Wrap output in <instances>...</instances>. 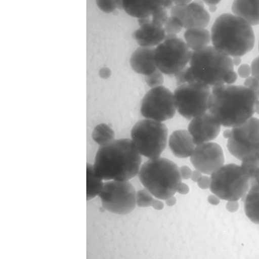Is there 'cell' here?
I'll use <instances>...</instances> for the list:
<instances>
[{
    "label": "cell",
    "mask_w": 259,
    "mask_h": 259,
    "mask_svg": "<svg viewBox=\"0 0 259 259\" xmlns=\"http://www.w3.org/2000/svg\"><path fill=\"white\" fill-rule=\"evenodd\" d=\"M189 187L186 184L182 182L178 188L177 193L185 195L189 192Z\"/></svg>",
    "instance_id": "37"
},
{
    "label": "cell",
    "mask_w": 259,
    "mask_h": 259,
    "mask_svg": "<svg viewBox=\"0 0 259 259\" xmlns=\"http://www.w3.org/2000/svg\"><path fill=\"white\" fill-rule=\"evenodd\" d=\"M210 190L220 199L238 201L244 198L250 189V178L241 165H224L210 177Z\"/></svg>",
    "instance_id": "6"
},
{
    "label": "cell",
    "mask_w": 259,
    "mask_h": 259,
    "mask_svg": "<svg viewBox=\"0 0 259 259\" xmlns=\"http://www.w3.org/2000/svg\"><path fill=\"white\" fill-rule=\"evenodd\" d=\"M255 94L244 85L223 84L212 88L208 112L221 126H240L252 117Z\"/></svg>",
    "instance_id": "1"
},
{
    "label": "cell",
    "mask_w": 259,
    "mask_h": 259,
    "mask_svg": "<svg viewBox=\"0 0 259 259\" xmlns=\"http://www.w3.org/2000/svg\"><path fill=\"white\" fill-rule=\"evenodd\" d=\"M174 94L177 110L187 120L208 112L211 94L209 86L197 81L186 83L178 86Z\"/></svg>",
    "instance_id": "9"
},
{
    "label": "cell",
    "mask_w": 259,
    "mask_h": 259,
    "mask_svg": "<svg viewBox=\"0 0 259 259\" xmlns=\"http://www.w3.org/2000/svg\"><path fill=\"white\" fill-rule=\"evenodd\" d=\"M177 112L174 94L163 85L151 89L142 99L141 113L145 118L162 122Z\"/></svg>",
    "instance_id": "12"
},
{
    "label": "cell",
    "mask_w": 259,
    "mask_h": 259,
    "mask_svg": "<svg viewBox=\"0 0 259 259\" xmlns=\"http://www.w3.org/2000/svg\"><path fill=\"white\" fill-rule=\"evenodd\" d=\"M183 28L180 20L172 16L168 17L164 26L167 35H177L182 31Z\"/></svg>",
    "instance_id": "25"
},
{
    "label": "cell",
    "mask_w": 259,
    "mask_h": 259,
    "mask_svg": "<svg viewBox=\"0 0 259 259\" xmlns=\"http://www.w3.org/2000/svg\"><path fill=\"white\" fill-rule=\"evenodd\" d=\"M237 73L242 78H247L251 74V67L247 64H243L237 70Z\"/></svg>",
    "instance_id": "30"
},
{
    "label": "cell",
    "mask_w": 259,
    "mask_h": 259,
    "mask_svg": "<svg viewBox=\"0 0 259 259\" xmlns=\"http://www.w3.org/2000/svg\"><path fill=\"white\" fill-rule=\"evenodd\" d=\"M156 48L140 47L132 55L130 62L137 73L148 76L158 69L155 60Z\"/></svg>",
    "instance_id": "18"
},
{
    "label": "cell",
    "mask_w": 259,
    "mask_h": 259,
    "mask_svg": "<svg viewBox=\"0 0 259 259\" xmlns=\"http://www.w3.org/2000/svg\"><path fill=\"white\" fill-rule=\"evenodd\" d=\"M138 176L144 187L161 200L175 196L182 182L178 165L160 157L144 163Z\"/></svg>",
    "instance_id": "4"
},
{
    "label": "cell",
    "mask_w": 259,
    "mask_h": 259,
    "mask_svg": "<svg viewBox=\"0 0 259 259\" xmlns=\"http://www.w3.org/2000/svg\"><path fill=\"white\" fill-rule=\"evenodd\" d=\"M154 196L146 189L140 190L137 192V205L140 207L152 206Z\"/></svg>",
    "instance_id": "26"
},
{
    "label": "cell",
    "mask_w": 259,
    "mask_h": 259,
    "mask_svg": "<svg viewBox=\"0 0 259 259\" xmlns=\"http://www.w3.org/2000/svg\"><path fill=\"white\" fill-rule=\"evenodd\" d=\"M140 28L133 34L138 44L143 48H154L164 41L166 33L164 27L151 24L146 19L138 20Z\"/></svg>",
    "instance_id": "17"
},
{
    "label": "cell",
    "mask_w": 259,
    "mask_h": 259,
    "mask_svg": "<svg viewBox=\"0 0 259 259\" xmlns=\"http://www.w3.org/2000/svg\"><path fill=\"white\" fill-rule=\"evenodd\" d=\"M238 77L237 73L235 71L230 72L225 78V83L227 84H232L235 83Z\"/></svg>",
    "instance_id": "36"
},
{
    "label": "cell",
    "mask_w": 259,
    "mask_h": 259,
    "mask_svg": "<svg viewBox=\"0 0 259 259\" xmlns=\"http://www.w3.org/2000/svg\"><path fill=\"white\" fill-rule=\"evenodd\" d=\"M231 134V130L227 129L223 133V136L225 139H228L230 136Z\"/></svg>",
    "instance_id": "46"
},
{
    "label": "cell",
    "mask_w": 259,
    "mask_h": 259,
    "mask_svg": "<svg viewBox=\"0 0 259 259\" xmlns=\"http://www.w3.org/2000/svg\"><path fill=\"white\" fill-rule=\"evenodd\" d=\"M176 6H185L191 3V1H174Z\"/></svg>",
    "instance_id": "44"
},
{
    "label": "cell",
    "mask_w": 259,
    "mask_h": 259,
    "mask_svg": "<svg viewBox=\"0 0 259 259\" xmlns=\"http://www.w3.org/2000/svg\"><path fill=\"white\" fill-rule=\"evenodd\" d=\"M99 196L103 208L113 213L125 215L133 211L137 206V191L128 181L104 183Z\"/></svg>",
    "instance_id": "11"
},
{
    "label": "cell",
    "mask_w": 259,
    "mask_h": 259,
    "mask_svg": "<svg viewBox=\"0 0 259 259\" xmlns=\"http://www.w3.org/2000/svg\"><path fill=\"white\" fill-rule=\"evenodd\" d=\"M192 51L177 35H167L156 49L155 60L158 69L167 75H174L185 69Z\"/></svg>",
    "instance_id": "10"
},
{
    "label": "cell",
    "mask_w": 259,
    "mask_h": 259,
    "mask_svg": "<svg viewBox=\"0 0 259 259\" xmlns=\"http://www.w3.org/2000/svg\"><path fill=\"white\" fill-rule=\"evenodd\" d=\"M254 113L259 115V100H257L254 105Z\"/></svg>",
    "instance_id": "47"
},
{
    "label": "cell",
    "mask_w": 259,
    "mask_h": 259,
    "mask_svg": "<svg viewBox=\"0 0 259 259\" xmlns=\"http://www.w3.org/2000/svg\"><path fill=\"white\" fill-rule=\"evenodd\" d=\"M99 8L103 12L110 13L117 8V1H97Z\"/></svg>",
    "instance_id": "28"
},
{
    "label": "cell",
    "mask_w": 259,
    "mask_h": 259,
    "mask_svg": "<svg viewBox=\"0 0 259 259\" xmlns=\"http://www.w3.org/2000/svg\"><path fill=\"white\" fill-rule=\"evenodd\" d=\"M226 208L230 212H235L238 210L239 204L237 201H228L226 205Z\"/></svg>",
    "instance_id": "35"
},
{
    "label": "cell",
    "mask_w": 259,
    "mask_h": 259,
    "mask_svg": "<svg viewBox=\"0 0 259 259\" xmlns=\"http://www.w3.org/2000/svg\"><path fill=\"white\" fill-rule=\"evenodd\" d=\"M221 125L207 112L191 120L188 131L196 145L211 142L220 135Z\"/></svg>",
    "instance_id": "15"
},
{
    "label": "cell",
    "mask_w": 259,
    "mask_h": 259,
    "mask_svg": "<svg viewBox=\"0 0 259 259\" xmlns=\"http://www.w3.org/2000/svg\"><path fill=\"white\" fill-rule=\"evenodd\" d=\"M250 188L259 186V165L254 169L250 177Z\"/></svg>",
    "instance_id": "31"
},
{
    "label": "cell",
    "mask_w": 259,
    "mask_h": 259,
    "mask_svg": "<svg viewBox=\"0 0 259 259\" xmlns=\"http://www.w3.org/2000/svg\"><path fill=\"white\" fill-rule=\"evenodd\" d=\"M221 199L214 194H211L209 196L207 199L208 202L209 204L212 205H218L221 202Z\"/></svg>",
    "instance_id": "40"
},
{
    "label": "cell",
    "mask_w": 259,
    "mask_h": 259,
    "mask_svg": "<svg viewBox=\"0 0 259 259\" xmlns=\"http://www.w3.org/2000/svg\"><path fill=\"white\" fill-rule=\"evenodd\" d=\"M250 67L252 76L259 80V56L252 61Z\"/></svg>",
    "instance_id": "32"
},
{
    "label": "cell",
    "mask_w": 259,
    "mask_h": 259,
    "mask_svg": "<svg viewBox=\"0 0 259 259\" xmlns=\"http://www.w3.org/2000/svg\"><path fill=\"white\" fill-rule=\"evenodd\" d=\"M168 146L176 157L183 159L191 156L196 145L188 131L178 130L170 136Z\"/></svg>",
    "instance_id": "19"
},
{
    "label": "cell",
    "mask_w": 259,
    "mask_h": 259,
    "mask_svg": "<svg viewBox=\"0 0 259 259\" xmlns=\"http://www.w3.org/2000/svg\"><path fill=\"white\" fill-rule=\"evenodd\" d=\"M152 207L157 210H161L164 208V204L161 200L156 198L153 201Z\"/></svg>",
    "instance_id": "38"
},
{
    "label": "cell",
    "mask_w": 259,
    "mask_h": 259,
    "mask_svg": "<svg viewBox=\"0 0 259 259\" xmlns=\"http://www.w3.org/2000/svg\"><path fill=\"white\" fill-rule=\"evenodd\" d=\"M202 174L198 170H194L192 171L191 180L195 183H197L200 179L202 177Z\"/></svg>",
    "instance_id": "39"
},
{
    "label": "cell",
    "mask_w": 259,
    "mask_h": 259,
    "mask_svg": "<svg viewBox=\"0 0 259 259\" xmlns=\"http://www.w3.org/2000/svg\"><path fill=\"white\" fill-rule=\"evenodd\" d=\"M244 86L253 92L255 94L259 89V80L253 76H249L246 78Z\"/></svg>",
    "instance_id": "29"
},
{
    "label": "cell",
    "mask_w": 259,
    "mask_h": 259,
    "mask_svg": "<svg viewBox=\"0 0 259 259\" xmlns=\"http://www.w3.org/2000/svg\"><path fill=\"white\" fill-rule=\"evenodd\" d=\"M170 10V16L179 19L187 30L205 29L210 21V15L202 2H193L185 6H174Z\"/></svg>",
    "instance_id": "14"
},
{
    "label": "cell",
    "mask_w": 259,
    "mask_h": 259,
    "mask_svg": "<svg viewBox=\"0 0 259 259\" xmlns=\"http://www.w3.org/2000/svg\"><path fill=\"white\" fill-rule=\"evenodd\" d=\"M242 200L244 203L247 218L253 223L259 225V186L250 187Z\"/></svg>",
    "instance_id": "22"
},
{
    "label": "cell",
    "mask_w": 259,
    "mask_h": 259,
    "mask_svg": "<svg viewBox=\"0 0 259 259\" xmlns=\"http://www.w3.org/2000/svg\"><path fill=\"white\" fill-rule=\"evenodd\" d=\"M218 9V7L217 6H209V10L210 12L213 13L215 11H217Z\"/></svg>",
    "instance_id": "48"
},
{
    "label": "cell",
    "mask_w": 259,
    "mask_h": 259,
    "mask_svg": "<svg viewBox=\"0 0 259 259\" xmlns=\"http://www.w3.org/2000/svg\"><path fill=\"white\" fill-rule=\"evenodd\" d=\"M122 2L123 10L130 16L139 19L149 18L159 11L171 9L174 6V1L123 0Z\"/></svg>",
    "instance_id": "16"
},
{
    "label": "cell",
    "mask_w": 259,
    "mask_h": 259,
    "mask_svg": "<svg viewBox=\"0 0 259 259\" xmlns=\"http://www.w3.org/2000/svg\"><path fill=\"white\" fill-rule=\"evenodd\" d=\"M206 5L209 6H217L221 3V1H204Z\"/></svg>",
    "instance_id": "45"
},
{
    "label": "cell",
    "mask_w": 259,
    "mask_h": 259,
    "mask_svg": "<svg viewBox=\"0 0 259 259\" xmlns=\"http://www.w3.org/2000/svg\"><path fill=\"white\" fill-rule=\"evenodd\" d=\"M258 52H259V40H258Z\"/></svg>",
    "instance_id": "50"
},
{
    "label": "cell",
    "mask_w": 259,
    "mask_h": 259,
    "mask_svg": "<svg viewBox=\"0 0 259 259\" xmlns=\"http://www.w3.org/2000/svg\"><path fill=\"white\" fill-rule=\"evenodd\" d=\"M190 160L196 169L206 175H211L223 166L225 161L221 145L211 142L196 145Z\"/></svg>",
    "instance_id": "13"
},
{
    "label": "cell",
    "mask_w": 259,
    "mask_h": 259,
    "mask_svg": "<svg viewBox=\"0 0 259 259\" xmlns=\"http://www.w3.org/2000/svg\"><path fill=\"white\" fill-rule=\"evenodd\" d=\"M115 132L109 125L105 123L97 125L94 129L92 133L93 140L102 146L109 144L115 140Z\"/></svg>",
    "instance_id": "24"
},
{
    "label": "cell",
    "mask_w": 259,
    "mask_h": 259,
    "mask_svg": "<svg viewBox=\"0 0 259 259\" xmlns=\"http://www.w3.org/2000/svg\"><path fill=\"white\" fill-rule=\"evenodd\" d=\"M145 80L149 87L154 89L162 85L164 83V77L162 73L157 70L154 73L146 76Z\"/></svg>",
    "instance_id": "27"
},
{
    "label": "cell",
    "mask_w": 259,
    "mask_h": 259,
    "mask_svg": "<svg viewBox=\"0 0 259 259\" xmlns=\"http://www.w3.org/2000/svg\"><path fill=\"white\" fill-rule=\"evenodd\" d=\"M199 187L203 190L210 188V178L207 176H202L197 182Z\"/></svg>",
    "instance_id": "34"
},
{
    "label": "cell",
    "mask_w": 259,
    "mask_h": 259,
    "mask_svg": "<svg viewBox=\"0 0 259 259\" xmlns=\"http://www.w3.org/2000/svg\"><path fill=\"white\" fill-rule=\"evenodd\" d=\"M232 61H233V63L234 64V66H239V65L241 63V62H242L241 58V57H233Z\"/></svg>",
    "instance_id": "43"
},
{
    "label": "cell",
    "mask_w": 259,
    "mask_h": 259,
    "mask_svg": "<svg viewBox=\"0 0 259 259\" xmlns=\"http://www.w3.org/2000/svg\"><path fill=\"white\" fill-rule=\"evenodd\" d=\"M104 185L103 180L95 174L93 165H87V200L99 195Z\"/></svg>",
    "instance_id": "23"
},
{
    "label": "cell",
    "mask_w": 259,
    "mask_h": 259,
    "mask_svg": "<svg viewBox=\"0 0 259 259\" xmlns=\"http://www.w3.org/2000/svg\"><path fill=\"white\" fill-rule=\"evenodd\" d=\"M234 15L252 26L259 25V1H234L231 7Z\"/></svg>",
    "instance_id": "20"
},
{
    "label": "cell",
    "mask_w": 259,
    "mask_h": 259,
    "mask_svg": "<svg viewBox=\"0 0 259 259\" xmlns=\"http://www.w3.org/2000/svg\"><path fill=\"white\" fill-rule=\"evenodd\" d=\"M190 69L196 81L214 87L225 84V78L234 71L232 59L213 47L192 53Z\"/></svg>",
    "instance_id": "5"
},
{
    "label": "cell",
    "mask_w": 259,
    "mask_h": 259,
    "mask_svg": "<svg viewBox=\"0 0 259 259\" xmlns=\"http://www.w3.org/2000/svg\"><path fill=\"white\" fill-rule=\"evenodd\" d=\"M180 172L182 180H188L191 179L192 170L187 165H183L180 168Z\"/></svg>",
    "instance_id": "33"
},
{
    "label": "cell",
    "mask_w": 259,
    "mask_h": 259,
    "mask_svg": "<svg viewBox=\"0 0 259 259\" xmlns=\"http://www.w3.org/2000/svg\"><path fill=\"white\" fill-rule=\"evenodd\" d=\"M142 164L140 154L132 139L115 140L99 146L94 169L106 181H128L138 175Z\"/></svg>",
    "instance_id": "2"
},
{
    "label": "cell",
    "mask_w": 259,
    "mask_h": 259,
    "mask_svg": "<svg viewBox=\"0 0 259 259\" xmlns=\"http://www.w3.org/2000/svg\"><path fill=\"white\" fill-rule=\"evenodd\" d=\"M186 44L193 51L207 47L211 40L209 31L205 28L187 30L184 35Z\"/></svg>",
    "instance_id": "21"
},
{
    "label": "cell",
    "mask_w": 259,
    "mask_h": 259,
    "mask_svg": "<svg viewBox=\"0 0 259 259\" xmlns=\"http://www.w3.org/2000/svg\"><path fill=\"white\" fill-rule=\"evenodd\" d=\"M165 201V204L167 206L169 207H172L175 205L177 202V199L176 197L172 196L166 200Z\"/></svg>",
    "instance_id": "42"
},
{
    "label": "cell",
    "mask_w": 259,
    "mask_h": 259,
    "mask_svg": "<svg viewBox=\"0 0 259 259\" xmlns=\"http://www.w3.org/2000/svg\"><path fill=\"white\" fill-rule=\"evenodd\" d=\"M111 75V71L108 68H103L100 71V76L104 79L109 78Z\"/></svg>",
    "instance_id": "41"
},
{
    "label": "cell",
    "mask_w": 259,
    "mask_h": 259,
    "mask_svg": "<svg viewBox=\"0 0 259 259\" xmlns=\"http://www.w3.org/2000/svg\"><path fill=\"white\" fill-rule=\"evenodd\" d=\"M255 95L257 97V99L259 100V89H258V90L256 92Z\"/></svg>",
    "instance_id": "49"
},
{
    "label": "cell",
    "mask_w": 259,
    "mask_h": 259,
    "mask_svg": "<svg viewBox=\"0 0 259 259\" xmlns=\"http://www.w3.org/2000/svg\"><path fill=\"white\" fill-rule=\"evenodd\" d=\"M227 145L229 153L242 162L259 161V119L252 117L232 127Z\"/></svg>",
    "instance_id": "8"
},
{
    "label": "cell",
    "mask_w": 259,
    "mask_h": 259,
    "mask_svg": "<svg viewBox=\"0 0 259 259\" xmlns=\"http://www.w3.org/2000/svg\"><path fill=\"white\" fill-rule=\"evenodd\" d=\"M168 133V128L163 123L145 119L133 126L131 138L140 154L152 159L160 157L164 152Z\"/></svg>",
    "instance_id": "7"
},
{
    "label": "cell",
    "mask_w": 259,
    "mask_h": 259,
    "mask_svg": "<svg viewBox=\"0 0 259 259\" xmlns=\"http://www.w3.org/2000/svg\"><path fill=\"white\" fill-rule=\"evenodd\" d=\"M213 47L229 57H241L253 49L255 35L244 19L226 13L215 20L211 28Z\"/></svg>",
    "instance_id": "3"
}]
</instances>
